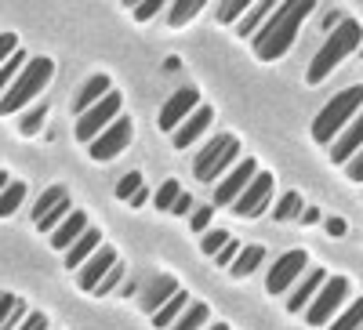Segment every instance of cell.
Instances as JSON below:
<instances>
[{"label": "cell", "instance_id": "484cf974", "mask_svg": "<svg viewBox=\"0 0 363 330\" xmlns=\"http://www.w3.org/2000/svg\"><path fill=\"white\" fill-rule=\"evenodd\" d=\"M265 261V247H244V251H240V258L233 261V268H229V273L236 276V280H244V276H251L255 273V268Z\"/></svg>", "mask_w": 363, "mask_h": 330}, {"label": "cell", "instance_id": "44dd1931", "mask_svg": "<svg viewBox=\"0 0 363 330\" xmlns=\"http://www.w3.org/2000/svg\"><path fill=\"white\" fill-rule=\"evenodd\" d=\"M211 120H215V113H211L207 106H200L189 120H186V124H182L178 131H174V149H186V145H193L207 127H211Z\"/></svg>", "mask_w": 363, "mask_h": 330}, {"label": "cell", "instance_id": "3957f363", "mask_svg": "<svg viewBox=\"0 0 363 330\" xmlns=\"http://www.w3.org/2000/svg\"><path fill=\"white\" fill-rule=\"evenodd\" d=\"M359 113H363V87L356 84V87H345L342 95H335L320 109V116L313 120V138L320 145H335Z\"/></svg>", "mask_w": 363, "mask_h": 330}, {"label": "cell", "instance_id": "603a6c76", "mask_svg": "<svg viewBox=\"0 0 363 330\" xmlns=\"http://www.w3.org/2000/svg\"><path fill=\"white\" fill-rule=\"evenodd\" d=\"M0 305H4V312H0V330H18L26 319H29V305L22 302V297L15 294H0Z\"/></svg>", "mask_w": 363, "mask_h": 330}, {"label": "cell", "instance_id": "e575fe53", "mask_svg": "<svg viewBox=\"0 0 363 330\" xmlns=\"http://www.w3.org/2000/svg\"><path fill=\"white\" fill-rule=\"evenodd\" d=\"M44 116H48V109L44 106H37V109H29L22 120H18V131L22 135H37L40 127H44Z\"/></svg>", "mask_w": 363, "mask_h": 330}, {"label": "cell", "instance_id": "ac0fdd59", "mask_svg": "<svg viewBox=\"0 0 363 330\" xmlns=\"http://www.w3.org/2000/svg\"><path fill=\"white\" fill-rule=\"evenodd\" d=\"M359 149H363V113L352 120V124L345 127V135L335 142V145H330V164H338V167H345L356 153H359Z\"/></svg>", "mask_w": 363, "mask_h": 330}, {"label": "cell", "instance_id": "8d00e7d4", "mask_svg": "<svg viewBox=\"0 0 363 330\" xmlns=\"http://www.w3.org/2000/svg\"><path fill=\"white\" fill-rule=\"evenodd\" d=\"M120 280H124V265H116V268H113V273H109V276L102 280V287L95 290V297H106V294H113V290L120 287Z\"/></svg>", "mask_w": 363, "mask_h": 330}, {"label": "cell", "instance_id": "836d02e7", "mask_svg": "<svg viewBox=\"0 0 363 330\" xmlns=\"http://www.w3.org/2000/svg\"><path fill=\"white\" fill-rule=\"evenodd\" d=\"M178 196H182V186H178V182H164V186L157 189L153 203L160 207V211H174V203H178Z\"/></svg>", "mask_w": 363, "mask_h": 330}, {"label": "cell", "instance_id": "8992f818", "mask_svg": "<svg viewBox=\"0 0 363 330\" xmlns=\"http://www.w3.org/2000/svg\"><path fill=\"white\" fill-rule=\"evenodd\" d=\"M120 102H124V98H120V91H113V95L102 98L95 109H87L84 116H77V138H80L84 145H91L99 135H106L116 120H120Z\"/></svg>", "mask_w": 363, "mask_h": 330}, {"label": "cell", "instance_id": "f35d334b", "mask_svg": "<svg viewBox=\"0 0 363 330\" xmlns=\"http://www.w3.org/2000/svg\"><path fill=\"white\" fill-rule=\"evenodd\" d=\"M345 178H349V182H363V149L345 164Z\"/></svg>", "mask_w": 363, "mask_h": 330}, {"label": "cell", "instance_id": "6da1fadb", "mask_svg": "<svg viewBox=\"0 0 363 330\" xmlns=\"http://www.w3.org/2000/svg\"><path fill=\"white\" fill-rule=\"evenodd\" d=\"M316 11L313 0H287V4H280L277 11H272V18L258 29V37L251 40L255 44V55L262 58V62H277V58H284L298 37L301 22H306L309 15Z\"/></svg>", "mask_w": 363, "mask_h": 330}, {"label": "cell", "instance_id": "83f0119b", "mask_svg": "<svg viewBox=\"0 0 363 330\" xmlns=\"http://www.w3.org/2000/svg\"><path fill=\"white\" fill-rule=\"evenodd\" d=\"M251 11L247 0H218V8H215V18L222 25H240V18H244Z\"/></svg>", "mask_w": 363, "mask_h": 330}, {"label": "cell", "instance_id": "9a60e30c", "mask_svg": "<svg viewBox=\"0 0 363 330\" xmlns=\"http://www.w3.org/2000/svg\"><path fill=\"white\" fill-rule=\"evenodd\" d=\"M182 287L174 283V276H153L145 287H142V294H138V305H142V312H149V316H157L171 297L178 294Z\"/></svg>", "mask_w": 363, "mask_h": 330}, {"label": "cell", "instance_id": "277c9868", "mask_svg": "<svg viewBox=\"0 0 363 330\" xmlns=\"http://www.w3.org/2000/svg\"><path fill=\"white\" fill-rule=\"evenodd\" d=\"M51 76H55V62H51V58H29V66L22 69V76L4 91V98H0V113L11 116V113L26 109L29 98H37L48 87Z\"/></svg>", "mask_w": 363, "mask_h": 330}, {"label": "cell", "instance_id": "4dcf8cb0", "mask_svg": "<svg viewBox=\"0 0 363 330\" xmlns=\"http://www.w3.org/2000/svg\"><path fill=\"white\" fill-rule=\"evenodd\" d=\"M229 244H233V236H229V232H222V229H211V232H203V236H200V247H203V254H211V258H218Z\"/></svg>", "mask_w": 363, "mask_h": 330}, {"label": "cell", "instance_id": "d590c367", "mask_svg": "<svg viewBox=\"0 0 363 330\" xmlns=\"http://www.w3.org/2000/svg\"><path fill=\"white\" fill-rule=\"evenodd\" d=\"M211 215H215V207H203V203H200V207H196V211L189 215V225H193V229H196V232L203 236V229L211 225Z\"/></svg>", "mask_w": 363, "mask_h": 330}, {"label": "cell", "instance_id": "cb8c5ba5", "mask_svg": "<svg viewBox=\"0 0 363 330\" xmlns=\"http://www.w3.org/2000/svg\"><path fill=\"white\" fill-rule=\"evenodd\" d=\"M189 305H193V302H189V294H186V290H178V294L171 297V302L153 316V326H157V330H171L182 316H186V309H189Z\"/></svg>", "mask_w": 363, "mask_h": 330}, {"label": "cell", "instance_id": "ba28073f", "mask_svg": "<svg viewBox=\"0 0 363 330\" xmlns=\"http://www.w3.org/2000/svg\"><path fill=\"white\" fill-rule=\"evenodd\" d=\"M349 297V280L345 276H330L327 283H323V290L313 297V305L306 309V323L309 326H323V323H330V316L338 312V305Z\"/></svg>", "mask_w": 363, "mask_h": 330}, {"label": "cell", "instance_id": "d6986e66", "mask_svg": "<svg viewBox=\"0 0 363 330\" xmlns=\"http://www.w3.org/2000/svg\"><path fill=\"white\" fill-rule=\"evenodd\" d=\"M84 236H87V218H84L80 211H73L62 225L51 232V247H55V251H73Z\"/></svg>", "mask_w": 363, "mask_h": 330}, {"label": "cell", "instance_id": "5b68a950", "mask_svg": "<svg viewBox=\"0 0 363 330\" xmlns=\"http://www.w3.org/2000/svg\"><path fill=\"white\" fill-rule=\"evenodd\" d=\"M240 157V142L233 135H215L211 142H203V149L193 160V174L200 182H215L218 174H225L233 167V160Z\"/></svg>", "mask_w": 363, "mask_h": 330}, {"label": "cell", "instance_id": "ee69618b", "mask_svg": "<svg viewBox=\"0 0 363 330\" xmlns=\"http://www.w3.org/2000/svg\"><path fill=\"white\" fill-rule=\"evenodd\" d=\"M145 203H149V193H145V189H142V193H138V196H135V200H131V207H135V211H138V207H145Z\"/></svg>", "mask_w": 363, "mask_h": 330}, {"label": "cell", "instance_id": "2e32d148", "mask_svg": "<svg viewBox=\"0 0 363 330\" xmlns=\"http://www.w3.org/2000/svg\"><path fill=\"white\" fill-rule=\"evenodd\" d=\"M327 280H330V276L323 273V268H309V273L298 280V287L291 290V297H287V312H306V309L313 305V297L323 290Z\"/></svg>", "mask_w": 363, "mask_h": 330}, {"label": "cell", "instance_id": "bcb514c9", "mask_svg": "<svg viewBox=\"0 0 363 330\" xmlns=\"http://www.w3.org/2000/svg\"><path fill=\"white\" fill-rule=\"evenodd\" d=\"M359 58H363V47H359Z\"/></svg>", "mask_w": 363, "mask_h": 330}, {"label": "cell", "instance_id": "52a82bcc", "mask_svg": "<svg viewBox=\"0 0 363 330\" xmlns=\"http://www.w3.org/2000/svg\"><path fill=\"white\" fill-rule=\"evenodd\" d=\"M69 215H73V207H69V193H66L62 186H51V189L40 193V200L33 203V225H37L40 232H55Z\"/></svg>", "mask_w": 363, "mask_h": 330}, {"label": "cell", "instance_id": "d6a6232c", "mask_svg": "<svg viewBox=\"0 0 363 330\" xmlns=\"http://www.w3.org/2000/svg\"><path fill=\"white\" fill-rule=\"evenodd\" d=\"M142 189H145V186H142V174H138V171H128V174L116 182V196H120V200H128V203H131Z\"/></svg>", "mask_w": 363, "mask_h": 330}, {"label": "cell", "instance_id": "ab89813d", "mask_svg": "<svg viewBox=\"0 0 363 330\" xmlns=\"http://www.w3.org/2000/svg\"><path fill=\"white\" fill-rule=\"evenodd\" d=\"M18 330H48V316H40V312H33V316H29Z\"/></svg>", "mask_w": 363, "mask_h": 330}, {"label": "cell", "instance_id": "30bf717a", "mask_svg": "<svg viewBox=\"0 0 363 330\" xmlns=\"http://www.w3.org/2000/svg\"><path fill=\"white\" fill-rule=\"evenodd\" d=\"M131 131H135V127H131V120H128V116H120L106 135H99L95 142L87 145V157H91V160H99V164L120 157V153H124V149L131 145Z\"/></svg>", "mask_w": 363, "mask_h": 330}, {"label": "cell", "instance_id": "f546056e", "mask_svg": "<svg viewBox=\"0 0 363 330\" xmlns=\"http://www.w3.org/2000/svg\"><path fill=\"white\" fill-rule=\"evenodd\" d=\"M22 200H26V186H22V182H11L4 193H0V215L11 218L18 207H22Z\"/></svg>", "mask_w": 363, "mask_h": 330}, {"label": "cell", "instance_id": "ffe728a7", "mask_svg": "<svg viewBox=\"0 0 363 330\" xmlns=\"http://www.w3.org/2000/svg\"><path fill=\"white\" fill-rule=\"evenodd\" d=\"M99 251H102V232L99 229H87V236L80 239V244L73 251H66V268H69V273H80V268L95 258Z\"/></svg>", "mask_w": 363, "mask_h": 330}, {"label": "cell", "instance_id": "e0dca14e", "mask_svg": "<svg viewBox=\"0 0 363 330\" xmlns=\"http://www.w3.org/2000/svg\"><path fill=\"white\" fill-rule=\"evenodd\" d=\"M113 95V84H109V76L106 73H95V76H87L84 84H80V91H77V98H73V109L84 116L87 109H95L102 98H109Z\"/></svg>", "mask_w": 363, "mask_h": 330}, {"label": "cell", "instance_id": "1f68e13d", "mask_svg": "<svg viewBox=\"0 0 363 330\" xmlns=\"http://www.w3.org/2000/svg\"><path fill=\"white\" fill-rule=\"evenodd\" d=\"M203 323H207V305H203V302H193V305L186 309V316H182L171 330H200Z\"/></svg>", "mask_w": 363, "mask_h": 330}, {"label": "cell", "instance_id": "f6af8a7d", "mask_svg": "<svg viewBox=\"0 0 363 330\" xmlns=\"http://www.w3.org/2000/svg\"><path fill=\"white\" fill-rule=\"evenodd\" d=\"M203 330H229L225 323H211V326H203Z\"/></svg>", "mask_w": 363, "mask_h": 330}, {"label": "cell", "instance_id": "74e56055", "mask_svg": "<svg viewBox=\"0 0 363 330\" xmlns=\"http://www.w3.org/2000/svg\"><path fill=\"white\" fill-rule=\"evenodd\" d=\"M160 11H164V0H145V4L135 8V18L138 22H149V18H157Z\"/></svg>", "mask_w": 363, "mask_h": 330}, {"label": "cell", "instance_id": "5bb4252c", "mask_svg": "<svg viewBox=\"0 0 363 330\" xmlns=\"http://www.w3.org/2000/svg\"><path fill=\"white\" fill-rule=\"evenodd\" d=\"M120 265V258H116V251L113 247H102L95 258H91L84 268H80V273H77V287L80 290H87V294H95L99 287H102V280L113 273V268Z\"/></svg>", "mask_w": 363, "mask_h": 330}, {"label": "cell", "instance_id": "8fae6325", "mask_svg": "<svg viewBox=\"0 0 363 330\" xmlns=\"http://www.w3.org/2000/svg\"><path fill=\"white\" fill-rule=\"evenodd\" d=\"M306 261H309V258H306V251H287L277 265L269 268V276H265V290H269V294H284V290H291V283H294V280H301V276L309 273Z\"/></svg>", "mask_w": 363, "mask_h": 330}, {"label": "cell", "instance_id": "60d3db41", "mask_svg": "<svg viewBox=\"0 0 363 330\" xmlns=\"http://www.w3.org/2000/svg\"><path fill=\"white\" fill-rule=\"evenodd\" d=\"M193 211H196V207H193V196L182 193V196H178V203H174V215H193Z\"/></svg>", "mask_w": 363, "mask_h": 330}, {"label": "cell", "instance_id": "b9f144b4", "mask_svg": "<svg viewBox=\"0 0 363 330\" xmlns=\"http://www.w3.org/2000/svg\"><path fill=\"white\" fill-rule=\"evenodd\" d=\"M327 236L342 239V236H345V222H342V218H327Z\"/></svg>", "mask_w": 363, "mask_h": 330}, {"label": "cell", "instance_id": "f1b7e54d", "mask_svg": "<svg viewBox=\"0 0 363 330\" xmlns=\"http://www.w3.org/2000/svg\"><path fill=\"white\" fill-rule=\"evenodd\" d=\"M327 330H363V297H356L349 305V312H342Z\"/></svg>", "mask_w": 363, "mask_h": 330}, {"label": "cell", "instance_id": "7c38bea8", "mask_svg": "<svg viewBox=\"0 0 363 330\" xmlns=\"http://www.w3.org/2000/svg\"><path fill=\"white\" fill-rule=\"evenodd\" d=\"M269 203H272V174H269V171H258L255 182L247 186V193L233 203V211H236L240 218H258Z\"/></svg>", "mask_w": 363, "mask_h": 330}, {"label": "cell", "instance_id": "9c48e42d", "mask_svg": "<svg viewBox=\"0 0 363 330\" xmlns=\"http://www.w3.org/2000/svg\"><path fill=\"white\" fill-rule=\"evenodd\" d=\"M196 109H200V91H196V87H182V91H174V95L164 102L157 124H160V131H171V135H174Z\"/></svg>", "mask_w": 363, "mask_h": 330}, {"label": "cell", "instance_id": "7402d4cb", "mask_svg": "<svg viewBox=\"0 0 363 330\" xmlns=\"http://www.w3.org/2000/svg\"><path fill=\"white\" fill-rule=\"evenodd\" d=\"M280 4H272V0H258V4H251V11L240 18V25H236V37H247V40H255L258 37V29L272 18V11H277Z\"/></svg>", "mask_w": 363, "mask_h": 330}, {"label": "cell", "instance_id": "7a4b0ae2", "mask_svg": "<svg viewBox=\"0 0 363 330\" xmlns=\"http://www.w3.org/2000/svg\"><path fill=\"white\" fill-rule=\"evenodd\" d=\"M359 47H363V25L352 22V18H345L335 33L323 40V47L313 55V62H309V69H306V80H309L313 87H320V84L335 73L349 55H356Z\"/></svg>", "mask_w": 363, "mask_h": 330}, {"label": "cell", "instance_id": "4316f807", "mask_svg": "<svg viewBox=\"0 0 363 330\" xmlns=\"http://www.w3.org/2000/svg\"><path fill=\"white\" fill-rule=\"evenodd\" d=\"M203 11V0H174V4L167 8V25H186L189 18H196Z\"/></svg>", "mask_w": 363, "mask_h": 330}, {"label": "cell", "instance_id": "4fadbf2b", "mask_svg": "<svg viewBox=\"0 0 363 330\" xmlns=\"http://www.w3.org/2000/svg\"><path fill=\"white\" fill-rule=\"evenodd\" d=\"M255 174H258L255 160H240V164L233 167V174H225V182H218V186H215V203L233 207L240 196L247 193V186L255 182Z\"/></svg>", "mask_w": 363, "mask_h": 330}, {"label": "cell", "instance_id": "7bdbcfd3", "mask_svg": "<svg viewBox=\"0 0 363 330\" xmlns=\"http://www.w3.org/2000/svg\"><path fill=\"white\" fill-rule=\"evenodd\" d=\"M301 222H306V225H316V222H320V211H316V207H306V215H301Z\"/></svg>", "mask_w": 363, "mask_h": 330}, {"label": "cell", "instance_id": "d4e9b609", "mask_svg": "<svg viewBox=\"0 0 363 330\" xmlns=\"http://www.w3.org/2000/svg\"><path fill=\"white\" fill-rule=\"evenodd\" d=\"M301 215H306V200H301L298 193H291V189L280 196L277 207H272V218L277 222H301Z\"/></svg>", "mask_w": 363, "mask_h": 330}]
</instances>
